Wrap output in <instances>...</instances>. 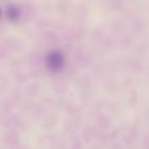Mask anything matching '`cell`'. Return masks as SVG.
I'll use <instances>...</instances> for the list:
<instances>
[{
    "mask_svg": "<svg viewBox=\"0 0 149 149\" xmlns=\"http://www.w3.org/2000/svg\"><path fill=\"white\" fill-rule=\"evenodd\" d=\"M1 10H0V16H1Z\"/></svg>",
    "mask_w": 149,
    "mask_h": 149,
    "instance_id": "cell-3",
    "label": "cell"
},
{
    "mask_svg": "<svg viewBox=\"0 0 149 149\" xmlns=\"http://www.w3.org/2000/svg\"><path fill=\"white\" fill-rule=\"evenodd\" d=\"M7 15L9 19H10L11 20H16L20 17V10L18 7L15 4H10L7 7Z\"/></svg>",
    "mask_w": 149,
    "mask_h": 149,
    "instance_id": "cell-2",
    "label": "cell"
},
{
    "mask_svg": "<svg viewBox=\"0 0 149 149\" xmlns=\"http://www.w3.org/2000/svg\"><path fill=\"white\" fill-rule=\"evenodd\" d=\"M65 64L64 56L58 51L49 52L47 57V65L52 71H59L63 68Z\"/></svg>",
    "mask_w": 149,
    "mask_h": 149,
    "instance_id": "cell-1",
    "label": "cell"
}]
</instances>
